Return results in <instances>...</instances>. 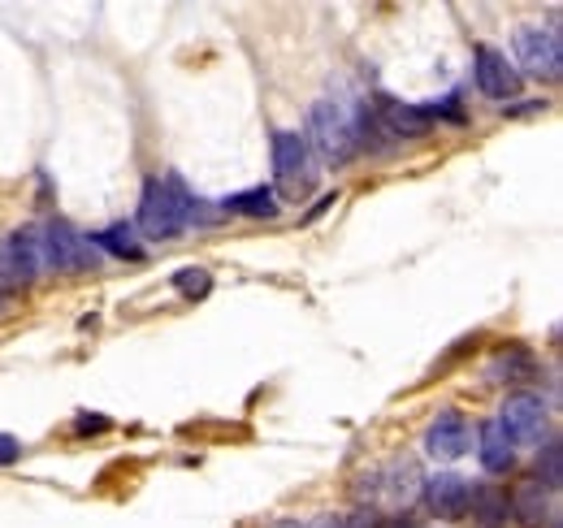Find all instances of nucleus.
Instances as JSON below:
<instances>
[{
  "mask_svg": "<svg viewBox=\"0 0 563 528\" xmlns=\"http://www.w3.org/2000/svg\"><path fill=\"white\" fill-rule=\"evenodd\" d=\"M308 152H317L321 165H347L364 143V113L347 100H317L308 113Z\"/></svg>",
  "mask_w": 563,
  "mask_h": 528,
  "instance_id": "f257e3e1",
  "label": "nucleus"
},
{
  "mask_svg": "<svg viewBox=\"0 0 563 528\" xmlns=\"http://www.w3.org/2000/svg\"><path fill=\"white\" fill-rule=\"evenodd\" d=\"M196 221V199L187 196V187L165 174V178H147L140 199V230L147 239H174Z\"/></svg>",
  "mask_w": 563,
  "mask_h": 528,
  "instance_id": "f03ea898",
  "label": "nucleus"
},
{
  "mask_svg": "<svg viewBox=\"0 0 563 528\" xmlns=\"http://www.w3.org/2000/svg\"><path fill=\"white\" fill-rule=\"evenodd\" d=\"M274 169H278V191L286 199H303L312 191L317 169H312V152L299 131L274 134Z\"/></svg>",
  "mask_w": 563,
  "mask_h": 528,
  "instance_id": "7ed1b4c3",
  "label": "nucleus"
},
{
  "mask_svg": "<svg viewBox=\"0 0 563 528\" xmlns=\"http://www.w3.org/2000/svg\"><path fill=\"white\" fill-rule=\"evenodd\" d=\"M516 62L529 69V74L555 82L563 69L560 31H551V26H520L516 31Z\"/></svg>",
  "mask_w": 563,
  "mask_h": 528,
  "instance_id": "20e7f679",
  "label": "nucleus"
},
{
  "mask_svg": "<svg viewBox=\"0 0 563 528\" xmlns=\"http://www.w3.org/2000/svg\"><path fill=\"white\" fill-rule=\"evenodd\" d=\"M40 256H44L48 268H57V273H78V268H91L96 264V248H91V239L74 234L66 221H53V226H44Z\"/></svg>",
  "mask_w": 563,
  "mask_h": 528,
  "instance_id": "39448f33",
  "label": "nucleus"
},
{
  "mask_svg": "<svg viewBox=\"0 0 563 528\" xmlns=\"http://www.w3.org/2000/svg\"><path fill=\"white\" fill-rule=\"evenodd\" d=\"M498 425H503V433H507L511 442L533 447V442H542V433H547V403H542V395H529V391L507 395L503 411H498Z\"/></svg>",
  "mask_w": 563,
  "mask_h": 528,
  "instance_id": "423d86ee",
  "label": "nucleus"
},
{
  "mask_svg": "<svg viewBox=\"0 0 563 528\" xmlns=\"http://www.w3.org/2000/svg\"><path fill=\"white\" fill-rule=\"evenodd\" d=\"M44 268L40 256V234L35 230H13L0 239V286H22Z\"/></svg>",
  "mask_w": 563,
  "mask_h": 528,
  "instance_id": "0eeeda50",
  "label": "nucleus"
},
{
  "mask_svg": "<svg viewBox=\"0 0 563 528\" xmlns=\"http://www.w3.org/2000/svg\"><path fill=\"white\" fill-rule=\"evenodd\" d=\"M424 503L433 516L442 520H460L468 507H473V485L460 476V472H438L424 481Z\"/></svg>",
  "mask_w": 563,
  "mask_h": 528,
  "instance_id": "6e6552de",
  "label": "nucleus"
},
{
  "mask_svg": "<svg viewBox=\"0 0 563 528\" xmlns=\"http://www.w3.org/2000/svg\"><path fill=\"white\" fill-rule=\"evenodd\" d=\"M468 442H473V433H468V420H464V411H442L433 425H429V433H424V451L433 455L438 463H455L464 451H468Z\"/></svg>",
  "mask_w": 563,
  "mask_h": 528,
  "instance_id": "1a4fd4ad",
  "label": "nucleus"
},
{
  "mask_svg": "<svg viewBox=\"0 0 563 528\" xmlns=\"http://www.w3.org/2000/svg\"><path fill=\"white\" fill-rule=\"evenodd\" d=\"M473 62H477V87H482L490 100H516V96H520V82H525V78H520V69L511 66L498 48H486V44H482Z\"/></svg>",
  "mask_w": 563,
  "mask_h": 528,
  "instance_id": "9d476101",
  "label": "nucleus"
},
{
  "mask_svg": "<svg viewBox=\"0 0 563 528\" xmlns=\"http://www.w3.org/2000/svg\"><path fill=\"white\" fill-rule=\"evenodd\" d=\"M511 512L525 528H542L551 520V503H547V485L542 481H520L511 490Z\"/></svg>",
  "mask_w": 563,
  "mask_h": 528,
  "instance_id": "9b49d317",
  "label": "nucleus"
},
{
  "mask_svg": "<svg viewBox=\"0 0 563 528\" xmlns=\"http://www.w3.org/2000/svg\"><path fill=\"white\" fill-rule=\"evenodd\" d=\"M377 481H386L382 490H386V498H390L395 507H399V503L408 507V503L417 498V481H421V468H417L412 460H395L390 468H382V472H377Z\"/></svg>",
  "mask_w": 563,
  "mask_h": 528,
  "instance_id": "f8f14e48",
  "label": "nucleus"
},
{
  "mask_svg": "<svg viewBox=\"0 0 563 528\" xmlns=\"http://www.w3.org/2000/svg\"><path fill=\"white\" fill-rule=\"evenodd\" d=\"M482 463H486V472H511L516 468V442L503 433L498 420L482 425Z\"/></svg>",
  "mask_w": 563,
  "mask_h": 528,
  "instance_id": "ddd939ff",
  "label": "nucleus"
},
{
  "mask_svg": "<svg viewBox=\"0 0 563 528\" xmlns=\"http://www.w3.org/2000/svg\"><path fill=\"white\" fill-rule=\"evenodd\" d=\"M382 118H386L390 134H408V139H417V134H429V127H433V113H429V109H417V105H399V100H386V105H382Z\"/></svg>",
  "mask_w": 563,
  "mask_h": 528,
  "instance_id": "4468645a",
  "label": "nucleus"
},
{
  "mask_svg": "<svg viewBox=\"0 0 563 528\" xmlns=\"http://www.w3.org/2000/svg\"><path fill=\"white\" fill-rule=\"evenodd\" d=\"M91 248H100V252H109V256H122V261H143L140 239H135V230H131L126 221H118V226L91 234Z\"/></svg>",
  "mask_w": 563,
  "mask_h": 528,
  "instance_id": "2eb2a0df",
  "label": "nucleus"
},
{
  "mask_svg": "<svg viewBox=\"0 0 563 528\" xmlns=\"http://www.w3.org/2000/svg\"><path fill=\"white\" fill-rule=\"evenodd\" d=\"M225 212H239V217H278V196L269 187H252V191H239V196L225 199Z\"/></svg>",
  "mask_w": 563,
  "mask_h": 528,
  "instance_id": "dca6fc26",
  "label": "nucleus"
},
{
  "mask_svg": "<svg viewBox=\"0 0 563 528\" xmlns=\"http://www.w3.org/2000/svg\"><path fill=\"white\" fill-rule=\"evenodd\" d=\"M494 377H498V382H525V377H533V355L520 351V346L498 351V355H494Z\"/></svg>",
  "mask_w": 563,
  "mask_h": 528,
  "instance_id": "f3484780",
  "label": "nucleus"
},
{
  "mask_svg": "<svg viewBox=\"0 0 563 528\" xmlns=\"http://www.w3.org/2000/svg\"><path fill=\"white\" fill-rule=\"evenodd\" d=\"M174 286H178L183 299H205L212 290V273L209 268H196V264H191V268H178V273H174Z\"/></svg>",
  "mask_w": 563,
  "mask_h": 528,
  "instance_id": "a211bd4d",
  "label": "nucleus"
},
{
  "mask_svg": "<svg viewBox=\"0 0 563 528\" xmlns=\"http://www.w3.org/2000/svg\"><path fill=\"white\" fill-rule=\"evenodd\" d=\"M473 507H477V520H482V528H494L503 516H507V503L494 494V490H473Z\"/></svg>",
  "mask_w": 563,
  "mask_h": 528,
  "instance_id": "6ab92c4d",
  "label": "nucleus"
},
{
  "mask_svg": "<svg viewBox=\"0 0 563 528\" xmlns=\"http://www.w3.org/2000/svg\"><path fill=\"white\" fill-rule=\"evenodd\" d=\"M538 481L547 490H560V442H547L538 455Z\"/></svg>",
  "mask_w": 563,
  "mask_h": 528,
  "instance_id": "aec40b11",
  "label": "nucleus"
},
{
  "mask_svg": "<svg viewBox=\"0 0 563 528\" xmlns=\"http://www.w3.org/2000/svg\"><path fill=\"white\" fill-rule=\"evenodd\" d=\"M18 455H22V442H18L13 433H0V468L18 463Z\"/></svg>",
  "mask_w": 563,
  "mask_h": 528,
  "instance_id": "412c9836",
  "label": "nucleus"
},
{
  "mask_svg": "<svg viewBox=\"0 0 563 528\" xmlns=\"http://www.w3.org/2000/svg\"><path fill=\"white\" fill-rule=\"evenodd\" d=\"M390 528H412V520H395Z\"/></svg>",
  "mask_w": 563,
  "mask_h": 528,
  "instance_id": "4be33fe9",
  "label": "nucleus"
},
{
  "mask_svg": "<svg viewBox=\"0 0 563 528\" xmlns=\"http://www.w3.org/2000/svg\"><path fill=\"white\" fill-rule=\"evenodd\" d=\"M278 528H299V525H278Z\"/></svg>",
  "mask_w": 563,
  "mask_h": 528,
  "instance_id": "5701e85b",
  "label": "nucleus"
}]
</instances>
